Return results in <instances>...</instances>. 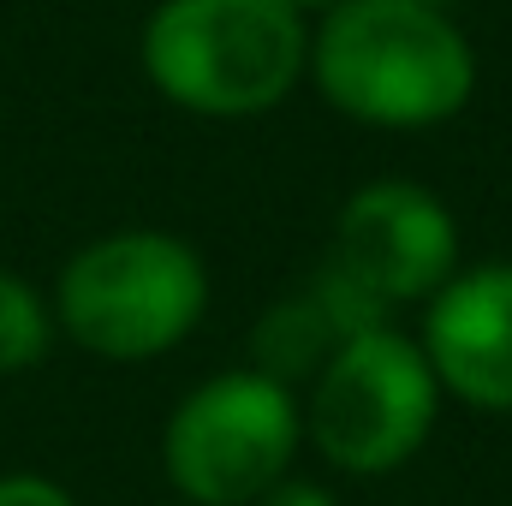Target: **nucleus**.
<instances>
[{"mask_svg":"<svg viewBox=\"0 0 512 506\" xmlns=\"http://www.w3.org/2000/svg\"><path fill=\"white\" fill-rule=\"evenodd\" d=\"M322 96L364 126H441L471 102L477 54L441 6L340 0L310 36Z\"/></svg>","mask_w":512,"mask_h":506,"instance_id":"1","label":"nucleus"},{"mask_svg":"<svg viewBox=\"0 0 512 506\" xmlns=\"http://www.w3.org/2000/svg\"><path fill=\"white\" fill-rule=\"evenodd\" d=\"M304 66V12L286 0H161L143 24L149 84L209 120L268 114Z\"/></svg>","mask_w":512,"mask_h":506,"instance_id":"2","label":"nucleus"},{"mask_svg":"<svg viewBox=\"0 0 512 506\" xmlns=\"http://www.w3.org/2000/svg\"><path fill=\"white\" fill-rule=\"evenodd\" d=\"M209 304V274L173 233H114L78 251L60 274V322L84 352L155 358L179 346Z\"/></svg>","mask_w":512,"mask_h":506,"instance_id":"3","label":"nucleus"},{"mask_svg":"<svg viewBox=\"0 0 512 506\" xmlns=\"http://www.w3.org/2000/svg\"><path fill=\"white\" fill-rule=\"evenodd\" d=\"M435 399H441V381L429 370L423 346L393 328H376L334 346V358L316 376L304 429L334 471L387 477L429 441Z\"/></svg>","mask_w":512,"mask_h":506,"instance_id":"4","label":"nucleus"},{"mask_svg":"<svg viewBox=\"0 0 512 506\" xmlns=\"http://www.w3.org/2000/svg\"><path fill=\"white\" fill-rule=\"evenodd\" d=\"M298 435H304V417L292 387L262 370H233V376L203 381L191 399H179L161 459L185 501L245 506L286 477Z\"/></svg>","mask_w":512,"mask_h":506,"instance_id":"5","label":"nucleus"},{"mask_svg":"<svg viewBox=\"0 0 512 506\" xmlns=\"http://www.w3.org/2000/svg\"><path fill=\"white\" fill-rule=\"evenodd\" d=\"M352 280H364L382 304L435 298L459 274L453 215L411 179H376L352 191L334 227V256Z\"/></svg>","mask_w":512,"mask_h":506,"instance_id":"6","label":"nucleus"},{"mask_svg":"<svg viewBox=\"0 0 512 506\" xmlns=\"http://www.w3.org/2000/svg\"><path fill=\"white\" fill-rule=\"evenodd\" d=\"M423 358L447 393L512 411V262L465 268L429 298Z\"/></svg>","mask_w":512,"mask_h":506,"instance_id":"7","label":"nucleus"},{"mask_svg":"<svg viewBox=\"0 0 512 506\" xmlns=\"http://www.w3.org/2000/svg\"><path fill=\"white\" fill-rule=\"evenodd\" d=\"M334 346H340V334H334V322L322 316V304L310 292L262 310V322H256V334H251L256 370L274 381L322 376V364L334 358Z\"/></svg>","mask_w":512,"mask_h":506,"instance_id":"8","label":"nucleus"},{"mask_svg":"<svg viewBox=\"0 0 512 506\" xmlns=\"http://www.w3.org/2000/svg\"><path fill=\"white\" fill-rule=\"evenodd\" d=\"M42 352H48V310L18 274L0 268V376L30 370Z\"/></svg>","mask_w":512,"mask_h":506,"instance_id":"9","label":"nucleus"},{"mask_svg":"<svg viewBox=\"0 0 512 506\" xmlns=\"http://www.w3.org/2000/svg\"><path fill=\"white\" fill-rule=\"evenodd\" d=\"M310 298L322 304V316L334 322V334L340 340H358V334H376L387 328V316H393V304H382L364 280H352L340 262H328L316 280H310Z\"/></svg>","mask_w":512,"mask_h":506,"instance_id":"10","label":"nucleus"},{"mask_svg":"<svg viewBox=\"0 0 512 506\" xmlns=\"http://www.w3.org/2000/svg\"><path fill=\"white\" fill-rule=\"evenodd\" d=\"M0 506H72V495L48 477H0Z\"/></svg>","mask_w":512,"mask_h":506,"instance_id":"11","label":"nucleus"},{"mask_svg":"<svg viewBox=\"0 0 512 506\" xmlns=\"http://www.w3.org/2000/svg\"><path fill=\"white\" fill-rule=\"evenodd\" d=\"M256 506H334V495L328 489H316V483H274L268 495H256Z\"/></svg>","mask_w":512,"mask_h":506,"instance_id":"12","label":"nucleus"},{"mask_svg":"<svg viewBox=\"0 0 512 506\" xmlns=\"http://www.w3.org/2000/svg\"><path fill=\"white\" fill-rule=\"evenodd\" d=\"M286 6H298V12H334L340 0H286Z\"/></svg>","mask_w":512,"mask_h":506,"instance_id":"13","label":"nucleus"},{"mask_svg":"<svg viewBox=\"0 0 512 506\" xmlns=\"http://www.w3.org/2000/svg\"><path fill=\"white\" fill-rule=\"evenodd\" d=\"M417 6H441V0H417Z\"/></svg>","mask_w":512,"mask_h":506,"instance_id":"14","label":"nucleus"}]
</instances>
